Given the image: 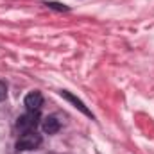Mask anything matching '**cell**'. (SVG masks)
I'll use <instances>...</instances> for the list:
<instances>
[{
	"label": "cell",
	"mask_w": 154,
	"mask_h": 154,
	"mask_svg": "<svg viewBox=\"0 0 154 154\" xmlns=\"http://www.w3.org/2000/svg\"><path fill=\"white\" fill-rule=\"evenodd\" d=\"M41 145V134H38L36 131H27L20 136V140L16 142L18 151H32L38 149Z\"/></svg>",
	"instance_id": "obj_1"
},
{
	"label": "cell",
	"mask_w": 154,
	"mask_h": 154,
	"mask_svg": "<svg viewBox=\"0 0 154 154\" xmlns=\"http://www.w3.org/2000/svg\"><path fill=\"white\" fill-rule=\"evenodd\" d=\"M38 120H39V115L38 111H29L25 115H22L16 122V127L22 131V133H27V131H34L36 125H38Z\"/></svg>",
	"instance_id": "obj_2"
},
{
	"label": "cell",
	"mask_w": 154,
	"mask_h": 154,
	"mask_svg": "<svg viewBox=\"0 0 154 154\" xmlns=\"http://www.w3.org/2000/svg\"><path fill=\"white\" fill-rule=\"evenodd\" d=\"M59 95H61L63 99H66V100H68V102H70V104L75 108V109H79V111L82 113V115H86V116H90V118H93V113H91V111H90V109L84 106V102H82L81 99H77L75 95H72V93H70V91H66V90L59 91Z\"/></svg>",
	"instance_id": "obj_3"
},
{
	"label": "cell",
	"mask_w": 154,
	"mask_h": 154,
	"mask_svg": "<svg viewBox=\"0 0 154 154\" xmlns=\"http://www.w3.org/2000/svg\"><path fill=\"white\" fill-rule=\"evenodd\" d=\"M23 104H25V108H27L29 111H39V108H41V104H43V95H41L39 91H31V93L25 97Z\"/></svg>",
	"instance_id": "obj_4"
},
{
	"label": "cell",
	"mask_w": 154,
	"mask_h": 154,
	"mask_svg": "<svg viewBox=\"0 0 154 154\" xmlns=\"http://www.w3.org/2000/svg\"><path fill=\"white\" fill-rule=\"evenodd\" d=\"M41 127H43V131H45L47 134H56V133L59 131L61 124H59V120H57L56 116H47V118L43 120Z\"/></svg>",
	"instance_id": "obj_5"
},
{
	"label": "cell",
	"mask_w": 154,
	"mask_h": 154,
	"mask_svg": "<svg viewBox=\"0 0 154 154\" xmlns=\"http://www.w3.org/2000/svg\"><path fill=\"white\" fill-rule=\"evenodd\" d=\"M45 5H48L50 9H56V11H68V7L63 5V4H59V2H47Z\"/></svg>",
	"instance_id": "obj_6"
},
{
	"label": "cell",
	"mask_w": 154,
	"mask_h": 154,
	"mask_svg": "<svg viewBox=\"0 0 154 154\" xmlns=\"http://www.w3.org/2000/svg\"><path fill=\"white\" fill-rule=\"evenodd\" d=\"M5 95H7V86H5V82L0 81V100H4Z\"/></svg>",
	"instance_id": "obj_7"
}]
</instances>
